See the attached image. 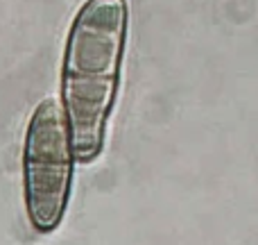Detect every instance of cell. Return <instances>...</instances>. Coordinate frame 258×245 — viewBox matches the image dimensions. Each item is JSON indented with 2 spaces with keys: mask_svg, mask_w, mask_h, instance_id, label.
Returning <instances> with one entry per match:
<instances>
[{
  "mask_svg": "<svg viewBox=\"0 0 258 245\" xmlns=\"http://www.w3.org/2000/svg\"><path fill=\"white\" fill-rule=\"evenodd\" d=\"M25 202L36 229L59 225L71 191V138L61 105L48 98L36 107L25 136Z\"/></svg>",
  "mask_w": 258,
  "mask_h": 245,
  "instance_id": "7a4b0ae2",
  "label": "cell"
},
{
  "mask_svg": "<svg viewBox=\"0 0 258 245\" xmlns=\"http://www.w3.org/2000/svg\"><path fill=\"white\" fill-rule=\"evenodd\" d=\"M127 36L125 0H86L71 27L63 62V95L77 159L100 155L118 66Z\"/></svg>",
  "mask_w": 258,
  "mask_h": 245,
  "instance_id": "6da1fadb",
  "label": "cell"
}]
</instances>
